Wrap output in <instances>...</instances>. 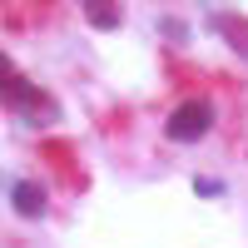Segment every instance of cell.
Wrapping results in <instances>:
<instances>
[{"label":"cell","instance_id":"cell-6","mask_svg":"<svg viewBox=\"0 0 248 248\" xmlns=\"http://www.w3.org/2000/svg\"><path fill=\"white\" fill-rule=\"evenodd\" d=\"M194 189H199L203 199H218V194H223V184H218V179H199V184H194Z\"/></svg>","mask_w":248,"mask_h":248},{"label":"cell","instance_id":"cell-3","mask_svg":"<svg viewBox=\"0 0 248 248\" xmlns=\"http://www.w3.org/2000/svg\"><path fill=\"white\" fill-rule=\"evenodd\" d=\"M10 203H15L20 218H40V214H45V189H40V184H15Z\"/></svg>","mask_w":248,"mask_h":248},{"label":"cell","instance_id":"cell-4","mask_svg":"<svg viewBox=\"0 0 248 248\" xmlns=\"http://www.w3.org/2000/svg\"><path fill=\"white\" fill-rule=\"evenodd\" d=\"M218 25H223V40H229L233 50L248 55V20H229V15H218Z\"/></svg>","mask_w":248,"mask_h":248},{"label":"cell","instance_id":"cell-2","mask_svg":"<svg viewBox=\"0 0 248 248\" xmlns=\"http://www.w3.org/2000/svg\"><path fill=\"white\" fill-rule=\"evenodd\" d=\"M0 94H5L20 114H50V99L40 94L25 75H15V65H10L5 55H0Z\"/></svg>","mask_w":248,"mask_h":248},{"label":"cell","instance_id":"cell-1","mask_svg":"<svg viewBox=\"0 0 248 248\" xmlns=\"http://www.w3.org/2000/svg\"><path fill=\"white\" fill-rule=\"evenodd\" d=\"M214 129V105L209 99H184V105L164 119V134H169L174 144H194Z\"/></svg>","mask_w":248,"mask_h":248},{"label":"cell","instance_id":"cell-5","mask_svg":"<svg viewBox=\"0 0 248 248\" xmlns=\"http://www.w3.org/2000/svg\"><path fill=\"white\" fill-rule=\"evenodd\" d=\"M85 15H90V25H99V30H114L119 25V10L114 5H85Z\"/></svg>","mask_w":248,"mask_h":248}]
</instances>
